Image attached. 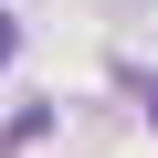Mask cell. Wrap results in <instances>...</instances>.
I'll use <instances>...</instances> for the list:
<instances>
[{"label":"cell","mask_w":158,"mask_h":158,"mask_svg":"<svg viewBox=\"0 0 158 158\" xmlns=\"http://www.w3.org/2000/svg\"><path fill=\"white\" fill-rule=\"evenodd\" d=\"M11 42H21V32H11V11H0V63H11Z\"/></svg>","instance_id":"cell-1"}]
</instances>
